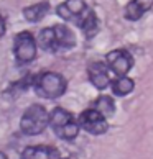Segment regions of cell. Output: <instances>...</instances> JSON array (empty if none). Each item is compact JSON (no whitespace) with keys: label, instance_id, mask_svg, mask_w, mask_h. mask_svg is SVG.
Instances as JSON below:
<instances>
[{"label":"cell","instance_id":"1","mask_svg":"<svg viewBox=\"0 0 153 159\" xmlns=\"http://www.w3.org/2000/svg\"><path fill=\"white\" fill-rule=\"evenodd\" d=\"M50 126L53 128L58 136L64 141H74L79 133V123L74 120V116L68 110L61 107H56L50 113Z\"/></svg>","mask_w":153,"mask_h":159},{"label":"cell","instance_id":"2","mask_svg":"<svg viewBox=\"0 0 153 159\" xmlns=\"http://www.w3.org/2000/svg\"><path fill=\"white\" fill-rule=\"evenodd\" d=\"M33 89L43 98H58L66 92V79L58 72H41L35 77Z\"/></svg>","mask_w":153,"mask_h":159},{"label":"cell","instance_id":"3","mask_svg":"<svg viewBox=\"0 0 153 159\" xmlns=\"http://www.w3.org/2000/svg\"><path fill=\"white\" fill-rule=\"evenodd\" d=\"M48 125H50V113L46 111L45 107H41L38 103L30 105L20 120V129L28 136L43 133Z\"/></svg>","mask_w":153,"mask_h":159},{"label":"cell","instance_id":"4","mask_svg":"<svg viewBox=\"0 0 153 159\" xmlns=\"http://www.w3.org/2000/svg\"><path fill=\"white\" fill-rule=\"evenodd\" d=\"M36 48H38V43L30 31H22L18 34H15L13 52H15L17 64H18V66L30 64L35 57H36Z\"/></svg>","mask_w":153,"mask_h":159},{"label":"cell","instance_id":"5","mask_svg":"<svg viewBox=\"0 0 153 159\" xmlns=\"http://www.w3.org/2000/svg\"><path fill=\"white\" fill-rule=\"evenodd\" d=\"M78 123L84 131L91 133V134H104L109 129L107 118L94 108H87V110L82 111L79 115Z\"/></svg>","mask_w":153,"mask_h":159},{"label":"cell","instance_id":"6","mask_svg":"<svg viewBox=\"0 0 153 159\" xmlns=\"http://www.w3.org/2000/svg\"><path fill=\"white\" fill-rule=\"evenodd\" d=\"M107 66L117 77H123L133 67V57L127 49H114L105 56Z\"/></svg>","mask_w":153,"mask_h":159},{"label":"cell","instance_id":"7","mask_svg":"<svg viewBox=\"0 0 153 159\" xmlns=\"http://www.w3.org/2000/svg\"><path fill=\"white\" fill-rule=\"evenodd\" d=\"M109 70L110 69L107 66V62L94 61V62L89 64V67H87V77H89L91 84L96 87L97 90H104L109 87V84H112Z\"/></svg>","mask_w":153,"mask_h":159},{"label":"cell","instance_id":"8","mask_svg":"<svg viewBox=\"0 0 153 159\" xmlns=\"http://www.w3.org/2000/svg\"><path fill=\"white\" fill-rule=\"evenodd\" d=\"M89 10L84 0H66L64 3L58 5V15L64 18L66 21H74L79 25L82 16L86 15V11Z\"/></svg>","mask_w":153,"mask_h":159},{"label":"cell","instance_id":"9","mask_svg":"<svg viewBox=\"0 0 153 159\" xmlns=\"http://www.w3.org/2000/svg\"><path fill=\"white\" fill-rule=\"evenodd\" d=\"M55 31V48L56 52L63 49H71L76 46V36L71 31V28H68L66 25H55L53 26Z\"/></svg>","mask_w":153,"mask_h":159},{"label":"cell","instance_id":"10","mask_svg":"<svg viewBox=\"0 0 153 159\" xmlns=\"http://www.w3.org/2000/svg\"><path fill=\"white\" fill-rule=\"evenodd\" d=\"M22 159H60V151L55 146H28L22 151Z\"/></svg>","mask_w":153,"mask_h":159},{"label":"cell","instance_id":"11","mask_svg":"<svg viewBox=\"0 0 153 159\" xmlns=\"http://www.w3.org/2000/svg\"><path fill=\"white\" fill-rule=\"evenodd\" d=\"M153 7V0H130L125 7V16L130 21H137Z\"/></svg>","mask_w":153,"mask_h":159},{"label":"cell","instance_id":"12","mask_svg":"<svg viewBox=\"0 0 153 159\" xmlns=\"http://www.w3.org/2000/svg\"><path fill=\"white\" fill-rule=\"evenodd\" d=\"M79 26H81V30H82V33H84V36L87 39L94 38L99 33V21H97L96 13H94L92 10H87L86 15L82 16V20L79 21Z\"/></svg>","mask_w":153,"mask_h":159},{"label":"cell","instance_id":"13","mask_svg":"<svg viewBox=\"0 0 153 159\" xmlns=\"http://www.w3.org/2000/svg\"><path fill=\"white\" fill-rule=\"evenodd\" d=\"M48 10H50V3L48 2H41V3L30 5V7L23 8V16L26 18V21L38 23L46 13H48Z\"/></svg>","mask_w":153,"mask_h":159},{"label":"cell","instance_id":"14","mask_svg":"<svg viewBox=\"0 0 153 159\" xmlns=\"http://www.w3.org/2000/svg\"><path fill=\"white\" fill-rule=\"evenodd\" d=\"M94 110H97L101 115H104L105 118H110L115 113V102L112 97L109 95H101L97 97V100L94 102Z\"/></svg>","mask_w":153,"mask_h":159},{"label":"cell","instance_id":"15","mask_svg":"<svg viewBox=\"0 0 153 159\" xmlns=\"http://www.w3.org/2000/svg\"><path fill=\"white\" fill-rule=\"evenodd\" d=\"M110 87H112V92L115 93V95L123 97V95H128V93L133 90L135 82L130 77L123 75V77H115L112 80V84H110Z\"/></svg>","mask_w":153,"mask_h":159},{"label":"cell","instance_id":"16","mask_svg":"<svg viewBox=\"0 0 153 159\" xmlns=\"http://www.w3.org/2000/svg\"><path fill=\"white\" fill-rule=\"evenodd\" d=\"M38 44L41 46L43 51H48V52H56L55 48V31H53V26L51 28H45L41 30L38 34Z\"/></svg>","mask_w":153,"mask_h":159},{"label":"cell","instance_id":"17","mask_svg":"<svg viewBox=\"0 0 153 159\" xmlns=\"http://www.w3.org/2000/svg\"><path fill=\"white\" fill-rule=\"evenodd\" d=\"M5 30H7V25H5V20H3V16L0 15V38L5 34Z\"/></svg>","mask_w":153,"mask_h":159},{"label":"cell","instance_id":"18","mask_svg":"<svg viewBox=\"0 0 153 159\" xmlns=\"http://www.w3.org/2000/svg\"><path fill=\"white\" fill-rule=\"evenodd\" d=\"M0 159H8V157H7V154H5V152L0 151Z\"/></svg>","mask_w":153,"mask_h":159}]
</instances>
